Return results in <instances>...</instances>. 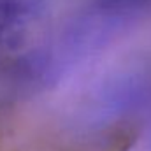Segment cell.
Returning a JSON list of instances; mask_svg holds the SVG:
<instances>
[{
  "mask_svg": "<svg viewBox=\"0 0 151 151\" xmlns=\"http://www.w3.org/2000/svg\"><path fill=\"white\" fill-rule=\"evenodd\" d=\"M44 0H0V77L11 81L40 49Z\"/></svg>",
  "mask_w": 151,
  "mask_h": 151,
  "instance_id": "cell-1",
  "label": "cell"
},
{
  "mask_svg": "<svg viewBox=\"0 0 151 151\" xmlns=\"http://www.w3.org/2000/svg\"><path fill=\"white\" fill-rule=\"evenodd\" d=\"M141 135V128L134 119H118L111 125L91 132L90 135L67 144L60 151H130Z\"/></svg>",
  "mask_w": 151,
  "mask_h": 151,
  "instance_id": "cell-2",
  "label": "cell"
},
{
  "mask_svg": "<svg viewBox=\"0 0 151 151\" xmlns=\"http://www.w3.org/2000/svg\"><path fill=\"white\" fill-rule=\"evenodd\" d=\"M151 0H97V11L104 16H127L148 7Z\"/></svg>",
  "mask_w": 151,
  "mask_h": 151,
  "instance_id": "cell-3",
  "label": "cell"
}]
</instances>
